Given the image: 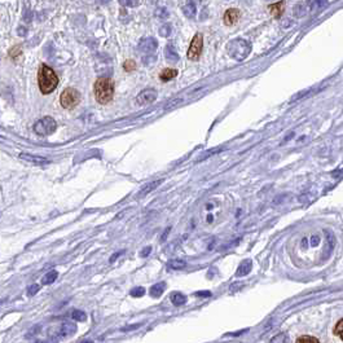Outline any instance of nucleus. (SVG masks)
Listing matches in <instances>:
<instances>
[{
  "label": "nucleus",
  "mask_w": 343,
  "mask_h": 343,
  "mask_svg": "<svg viewBox=\"0 0 343 343\" xmlns=\"http://www.w3.org/2000/svg\"><path fill=\"white\" fill-rule=\"evenodd\" d=\"M38 83H39V90L43 95H48L52 91H55V89L58 84V76L56 73L47 65L42 64L38 71Z\"/></svg>",
  "instance_id": "f257e3e1"
},
{
  "label": "nucleus",
  "mask_w": 343,
  "mask_h": 343,
  "mask_svg": "<svg viewBox=\"0 0 343 343\" xmlns=\"http://www.w3.org/2000/svg\"><path fill=\"white\" fill-rule=\"evenodd\" d=\"M114 96V82L110 78H99L95 83V98L100 104L110 103Z\"/></svg>",
  "instance_id": "f03ea898"
},
{
  "label": "nucleus",
  "mask_w": 343,
  "mask_h": 343,
  "mask_svg": "<svg viewBox=\"0 0 343 343\" xmlns=\"http://www.w3.org/2000/svg\"><path fill=\"white\" fill-rule=\"evenodd\" d=\"M250 51H251V46H250V43L245 39L232 40L227 47L228 55L231 56V57L236 61L245 60V58L249 56Z\"/></svg>",
  "instance_id": "7ed1b4c3"
},
{
  "label": "nucleus",
  "mask_w": 343,
  "mask_h": 343,
  "mask_svg": "<svg viewBox=\"0 0 343 343\" xmlns=\"http://www.w3.org/2000/svg\"><path fill=\"white\" fill-rule=\"evenodd\" d=\"M57 128V122L52 117H44V118L39 119V121L35 122L33 130L37 135L40 136H47V135L53 134Z\"/></svg>",
  "instance_id": "20e7f679"
},
{
  "label": "nucleus",
  "mask_w": 343,
  "mask_h": 343,
  "mask_svg": "<svg viewBox=\"0 0 343 343\" xmlns=\"http://www.w3.org/2000/svg\"><path fill=\"white\" fill-rule=\"evenodd\" d=\"M60 103L65 109H73L80 103V94L75 89H66L61 94Z\"/></svg>",
  "instance_id": "39448f33"
},
{
  "label": "nucleus",
  "mask_w": 343,
  "mask_h": 343,
  "mask_svg": "<svg viewBox=\"0 0 343 343\" xmlns=\"http://www.w3.org/2000/svg\"><path fill=\"white\" fill-rule=\"evenodd\" d=\"M202 46H204V37L202 34H196L195 38L192 39L191 46L188 49V58L189 60H198L202 53Z\"/></svg>",
  "instance_id": "423d86ee"
},
{
  "label": "nucleus",
  "mask_w": 343,
  "mask_h": 343,
  "mask_svg": "<svg viewBox=\"0 0 343 343\" xmlns=\"http://www.w3.org/2000/svg\"><path fill=\"white\" fill-rule=\"evenodd\" d=\"M157 96L158 94L154 89H146L137 95L136 104L140 105V107H145V105L154 103V101L157 100Z\"/></svg>",
  "instance_id": "0eeeda50"
},
{
  "label": "nucleus",
  "mask_w": 343,
  "mask_h": 343,
  "mask_svg": "<svg viewBox=\"0 0 343 343\" xmlns=\"http://www.w3.org/2000/svg\"><path fill=\"white\" fill-rule=\"evenodd\" d=\"M158 47V43L154 38H145V39L140 40L137 49L140 52H143L145 55H152L153 52H155Z\"/></svg>",
  "instance_id": "6e6552de"
},
{
  "label": "nucleus",
  "mask_w": 343,
  "mask_h": 343,
  "mask_svg": "<svg viewBox=\"0 0 343 343\" xmlns=\"http://www.w3.org/2000/svg\"><path fill=\"white\" fill-rule=\"evenodd\" d=\"M241 12L236 8H229L227 12L224 13V24L228 26H232V25L236 24L238 20H240Z\"/></svg>",
  "instance_id": "1a4fd4ad"
},
{
  "label": "nucleus",
  "mask_w": 343,
  "mask_h": 343,
  "mask_svg": "<svg viewBox=\"0 0 343 343\" xmlns=\"http://www.w3.org/2000/svg\"><path fill=\"white\" fill-rule=\"evenodd\" d=\"M20 158L24 159V161H28L29 163H34V164H48L51 162L44 157H39V155H34V154H28V153H21L20 154Z\"/></svg>",
  "instance_id": "9d476101"
},
{
  "label": "nucleus",
  "mask_w": 343,
  "mask_h": 343,
  "mask_svg": "<svg viewBox=\"0 0 343 343\" xmlns=\"http://www.w3.org/2000/svg\"><path fill=\"white\" fill-rule=\"evenodd\" d=\"M76 330V326L74 322H64L61 326L60 331H58V337H66V335H71L74 331Z\"/></svg>",
  "instance_id": "9b49d317"
},
{
  "label": "nucleus",
  "mask_w": 343,
  "mask_h": 343,
  "mask_svg": "<svg viewBox=\"0 0 343 343\" xmlns=\"http://www.w3.org/2000/svg\"><path fill=\"white\" fill-rule=\"evenodd\" d=\"M251 271V261L247 259V261H243L240 266H238V270L236 272V276H245Z\"/></svg>",
  "instance_id": "f8f14e48"
},
{
  "label": "nucleus",
  "mask_w": 343,
  "mask_h": 343,
  "mask_svg": "<svg viewBox=\"0 0 343 343\" xmlns=\"http://www.w3.org/2000/svg\"><path fill=\"white\" fill-rule=\"evenodd\" d=\"M162 182H163V180L159 179V180H155V182H153V183H148V184H145V186H144V188H141V191L139 192V195L140 196H146L148 193H150L152 191H154V189L157 188V187L159 186Z\"/></svg>",
  "instance_id": "ddd939ff"
},
{
  "label": "nucleus",
  "mask_w": 343,
  "mask_h": 343,
  "mask_svg": "<svg viewBox=\"0 0 343 343\" xmlns=\"http://www.w3.org/2000/svg\"><path fill=\"white\" fill-rule=\"evenodd\" d=\"M284 6H285L284 2H279V3H275L272 4V6H270L271 15L274 16V17H276V19H279L280 16L283 15L284 12Z\"/></svg>",
  "instance_id": "4468645a"
},
{
  "label": "nucleus",
  "mask_w": 343,
  "mask_h": 343,
  "mask_svg": "<svg viewBox=\"0 0 343 343\" xmlns=\"http://www.w3.org/2000/svg\"><path fill=\"white\" fill-rule=\"evenodd\" d=\"M178 75L177 69H164L161 74H159V79L162 82H168L170 79L175 78Z\"/></svg>",
  "instance_id": "2eb2a0df"
},
{
  "label": "nucleus",
  "mask_w": 343,
  "mask_h": 343,
  "mask_svg": "<svg viewBox=\"0 0 343 343\" xmlns=\"http://www.w3.org/2000/svg\"><path fill=\"white\" fill-rule=\"evenodd\" d=\"M183 12H184V15H186L188 19H193L196 16V12H197V10H196V4L193 3V2H188L186 6L183 7Z\"/></svg>",
  "instance_id": "dca6fc26"
},
{
  "label": "nucleus",
  "mask_w": 343,
  "mask_h": 343,
  "mask_svg": "<svg viewBox=\"0 0 343 343\" xmlns=\"http://www.w3.org/2000/svg\"><path fill=\"white\" fill-rule=\"evenodd\" d=\"M171 298V302H173L175 306H182V304H184L187 302V297L184 294H182V293L177 292V293H173V294L170 295Z\"/></svg>",
  "instance_id": "f3484780"
},
{
  "label": "nucleus",
  "mask_w": 343,
  "mask_h": 343,
  "mask_svg": "<svg viewBox=\"0 0 343 343\" xmlns=\"http://www.w3.org/2000/svg\"><path fill=\"white\" fill-rule=\"evenodd\" d=\"M164 288H166V284L164 283L155 284V285H153L152 289H150V295H152L153 298L161 297L162 293H163V290H164Z\"/></svg>",
  "instance_id": "a211bd4d"
},
{
  "label": "nucleus",
  "mask_w": 343,
  "mask_h": 343,
  "mask_svg": "<svg viewBox=\"0 0 343 343\" xmlns=\"http://www.w3.org/2000/svg\"><path fill=\"white\" fill-rule=\"evenodd\" d=\"M164 56L168 61H178L179 60V55H178L177 49L174 48L173 46H167L166 51H164Z\"/></svg>",
  "instance_id": "6ab92c4d"
},
{
  "label": "nucleus",
  "mask_w": 343,
  "mask_h": 343,
  "mask_svg": "<svg viewBox=\"0 0 343 343\" xmlns=\"http://www.w3.org/2000/svg\"><path fill=\"white\" fill-rule=\"evenodd\" d=\"M57 276H58V274L56 272V271H51V272H48L46 276L43 277L42 284L43 285H48V284H52L56 279H57Z\"/></svg>",
  "instance_id": "aec40b11"
},
{
  "label": "nucleus",
  "mask_w": 343,
  "mask_h": 343,
  "mask_svg": "<svg viewBox=\"0 0 343 343\" xmlns=\"http://www.w3.org/2000/svg\"><path fill=\"white\" fill-rule=\"evenodd\" d=\"M186 266L187 263L184 261H182V259H174V261L168 262V267L171 270H183Z\"/></svg>",
  "instance_id": "412c9836"
},
{
  "label": "nucleus",
  "mask_w": 343,
  "mask_h": 343,
  "mask_svg": "<svg viewBox=\"0 0 343 343\" xmlns=\"http://www.w3.org/2000/svg\"><path fill=\"white\" fill-rule=\"evenodd\" d=\"M223 148H214V149H210L209 152H206L205 154H202L201 155L200 158L197 159V162H201V161H204V159H207V158L210 157V155H214V154H218L220 150H222Z\"/></svg>",
  "instance_id": "4be33fe9"
},
{
  "label": "nucleus",
  "mask_w": 343,
  "mask_h": 343,
  "mask_svg": "<svg viewBox=\"0 0 343 343\" xmlns=\"http://www.w3.org/2000/svg\"><path fill=\"white\" fill-rule=\"evenodd\" d=\"M71 319L75 320V321H85L87 316H85V313L83 311H74L71 313Z\"/></svg>",
  "instance_id": "5701e85b"
},
{
  "label": "nucleus",
  "mask_w": 343,
  "mask_h": 343,
  "mask_svg": "<svg viewBox=\"0 0 343 343\" xmlns=\"http://www.w3.org/2000/svg\"><path fill=\"white\" fill-rule=\"evenodd\" d=\"M270 343H288V335H286L285 333L279 334V335L272 338Z\"/></svg>",
  "instance_id": "b1692460"
},
{
  "label": "nucleus",
  "mask_w": 343,
  "mask_h": 343,
  "mask_svg": "<svg viewBox=\"0 0 343 343\" xmlns=\"http://www.w3.org/2000/svg\"><path fill=\"white\" fill-rule=\"evenodd\" d=\"M297 343H320L317 338L311 337V335H303V337L298 338Z\"/></svg>",
  "instance_id": "393cba45"
},
{
  "label": "nucleus",
  "mask_w": 343,
  "mask_h": 343,
  "mask_svg": "<svg viewBox=\"0 0 343 343\" xmlns=\"http://www.w3.org/2000/svg\"><path fill=\"white\" fill-rule=\"evenodd\" d=\"M334 333H335L337 337H339L340 339L343 340V320H339V321L337 322L335 328H334Z\"/></svg>",
  "instance_id": "a878e982"
},
{
  "label": "nucleus",
  "mask_w": 343,
  "mask_h": 343,
  "mask_svg": "<svg viewBox=\"0 0 343 343\" xmlns=\"http://www.w3.org/2000/svg\"><path fill=\"white\" fill-rule=\"evenodd\" d=\"M145 294V289L144 288H135L131 290V295L135 298H139V297H143V295Z\"/></svg>",
  "instance_id": "bb28decb"
},
{
  "label": "nucleus",
  "mask_w": 343,
  "mask_h": 343,
  "mask_svg": "<svg viewBox=\"0 0 343 343\" xmlns=\"http://www.w3.org/2000/svg\"><path fill=\"white\" fill-rule=\"evenodd\" d=\"M123 67H125L126 71H132V70L136 69V64L132 60H126L125 64H123Z\"/></svg>",
  "instance_id": "cd10ccee"
},
{
  "label": "nucleus",
  "mask_w": 343,
  "mask_h": 343,
  "mask_svg": "<svg viewBox=\"0 0 343 343\" xmlns=\"http://www.w3.org/2000/svg\"><path fill=\"white\" fill-rule=\"evenodd\" d=\"M21 52H22L21 51V47L16 46V47H13V48L10 51V56L12 58H17L20 55H21Z\"/></svg>",
  "instance_id": "c85d7f7f"
},
{
  "label": "nucleus",
  "mask_w": 343,
  "mask_h": 343,
  "mask_svg": "<svg viewBox=\"0 0 343 343\" xmlns=\"http://www.w3.org/2000/svg\"><path fill=\"white\" fill-rule=\"evenodd\" d=\"M159 34H161V35H163V37H168V35L171 34L170 25H164V26H162L161 30H159Z\"/></svg>",
  "instance_id": "c756f323"
},
{
  "label": "nucleus",
  "mask_w": 343,
  "mask_h": 343,
  "mask_svg": "<svg viewBox=\"0 0 343 343\" xmlns=\"http://www.w3.org/2000/svg\"><path fill=\"white\" fill-rule=\"evenodd\" d=\"M38 290H39V285H37V284H34V285H31L30 288L28 289V294H29V295L37 294Z\"/></svg>",
  "instance_id": "7c9ffc66"
},
{
  "label": "nucleus",
  "mask_w": 343,
  "mask_h": 343,
  "mask_svg": "<svg viewBox=\"0 0 343 343\" xmlns=\"http://www.w3.org/2000/svg\"><path fill=\"white\" fill-rule=\"evenodd\" d=\"M182 99H177V100H173V103H170L168 105H166V109H171V108L177 107L179 104H182Z\"/></svg>",
  "instance_id": "2f4dec72"
},
{
  "label": "nucleus",
  "mask_w": 343,
  "mask_h": 343,
  "mask_svg": "<svg viewBox=\"0 0 343 343\" xmlns=\"http://www.w3.org/2000/svg\"><path fill=\"white\" fill-rule=\"evenodd\" d=\"M150 250H152V247H150V246L145 247V249H144L143 251H141V256H144V258H145V256H148L149 252H150Z\"/></svg>",
  "instance_id": "473e14b6"
},
{
  "label": "nucleus",
  "mask_w": 343,
  "mask_h": 343,
  "mask_svg": "<svg viewBox=\"0 0 343 343\" xmlns=\"http://www.w3.org/2000/svg\"><path fill=\"white\" fill-rule=\"evenodd\" d=\"M319 236H312V238H311V245L312 246H316L317 243H319Z\"/></svg>",
  "instance_id": "72a5a7b5"
},
{
  "label": "nucleus",
  "mask_w": 343,
  "mask_h": 343,
  "mask_svg": "<svg viewBox=\"0 0 343 343\" xmlns=\"http://www.w3.org/2000/svg\"><path fill=\"white\" fill-rule=\"evenodd\" d=\"M196 295H198V297H210V293L209 292H200V293H197Z\"/></svg>",
  "instance_id": "f704fd0d"
},
{
  "label": "nucleus",
  "mask_w": 343,
  "mask_h": 343,
  "mask_svg": "<svg viewBox=\"0 0 343 343\" xmlns=\"http://www.w3.org/2000/svg\"><path fill=\"white\" fill-rule=\"evenodd\" d=\"M125 4H127V6H132V7H135V6H139V2H126Z\"/></svg>",
  "instance_id": "c9c22d12"
},
{
  "label": "nucleus",
  "mask_w": 343,
  "mask_h": 343,
  "mask_svg": "<svg viewBox=\"0 0 343 343\" xmlns=\"http://www.w3.org/2000/svg\"><path fill=\"white\" fill-rule=\"evenodd\" d=\"M19 34H20V35H25V34H26V30H25V28H20L19 29Z\"/></svg>",
  "instance_id": "e433bc0d"
},
{
  "label": "nucleus",
  "mask_w": 343,
  "mask_h": 343,
  "mask_svg": "<svg viewBox=\"0 0 343 343\" xmlns=\"http://www.w3.org/2000/svg\"><path fill=\"white\" fill-rule=\"evenodd\" d=\"M83 343H92V342H90V340H84V342H83Z\"/></svg>",
  "instance_id": "4c0bfd02"
},
{
  "label": "nucleus",
  "mask_w": 343,
  "mask_h": 343,
  "mask_svg": "<svg viewBox=\"0 0 343 343\" xmlns=\"http://www.w3.org/2000/svg\"><path fill=\"white\" fill-rule=\"evenodd\" d=\"M39 343H48V342H39Z\"/></svg>",
  "instance_id": "58836bf2"
}]
</instances>
